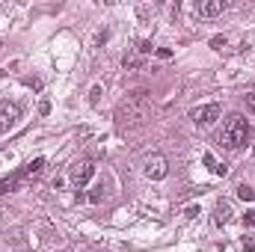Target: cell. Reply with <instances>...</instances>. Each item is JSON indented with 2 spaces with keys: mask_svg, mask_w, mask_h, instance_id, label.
Here are the masks:
<instances>
[{
  "mask_svg": "<svg viewBox=\"0 0 255 252\" xmlns=\"http://www.w3.org/2000/svg\"><path fill=\"white\" fill-rule=\"evenodd\" d=\"M148 116H151V98H148L145 89H136V92H130L128 98H122V101L116 104V113H113L116 127H119L122 133H130V130L142 127L148 122Z\"/></svg>",
  "mask_w": 255,
  "mask_h": 252,
  "instance_id": "obj_1",
  "label": "cell"
},
{
  "mask_svg": "<svg viewBox=\"0 0 255 252\" xmlns=\"http://www.w3.org/2000/svg\"><path fill=\"white\" fill-rule=\"evenodd\" d=\"M247 139H250V125H247V119H244V116H238V113H232V116L223 122V130H220V145H223V148H229V151H238Z\"/></svg>",
  "mask_w": 255,
  "mask_h": 252,
  "instance_id": "obj_2",
  "label": "cell"
},
{
  "mask_svg": "<svg viewBox=\"0 0 255 252\" xmlns=\"http://www.w3.org/2000/svg\"><path fill=\"white\" fill-rule=\"evenodd\" d=\"M92 175H95V163H92V160H77V163H71V169H68V184L74 190H83L92 181Z\"/></svg>",
  "mask_w": 255,
  "mask_h": 252,
  "instance_id": "obj_3",
  "label": "cell"
},
{
  "mask_svg": "<svg viewBox=\"0 0 255 252\" xmlns=\"http://www.w3.org/2000/svg\"><path fill=\"white\" fill-rule=\"evenodd\" d=\"M21 116H24V107L18 104V101H0V133H9L12 127L21 122Z\"/></svg>",
  "mask_w": 255,
  "mask_h": 252,
  "instance_id": "obj_4",
  "label": "cell"
},
{
  "mask_svg": "<svg viewBox=\"0 0 255 252\" xmlns=\"http://www.w3.org/2000/svg\"><path fill=\"white\" fill-rule=\"evenodd\" d=\"M142 172H145V178H151V181H163V178L169 175V163H166L163 154H148L145 163H142Z\"/></svg>",
  "mask_w": 255,
  "mask_h": 252,
  "instance_id": "obj_5",
  "label": "cell"
},
{
  "mask_svg": "<svg viewBox=\"0 0 255 252\" xmlns=\"http://www.w3.org/2000/svg\"><path fill=\"white\" fill-rule=\"evenodd\" d=\"M148 54H151V45H148V42H139L136 48H130L125 54L122 65H125L128 71H139V68L145 65V60H148Z\"/></svg>",
  "mask_w": 255,
  "mask_h": 252,
  "instance_id": "obj_6",
  "label": "cell"
},
{
  "mask_svg": "<svg viewBox=\"0 0 255 252\" xmlns=\"http://www.w3.org/2000/svg\"><path fill=\"white\" fill-rule=\"evenodd\" d=\"M220 113H223V107H220V104H202V107L190 110V119L199 127H211L217 119H220Z\"/></svg>",
  "mask_w": 255,
  "mask_h": 252,
  "instance_id": "obj_7",
  "label": "cell"
},
{
  "mask_svg": "<svg viewBox=\"0 0 255 252\" xmlns=\"http://www.w3.org/2000/svg\"><path fill=\"white\" fill-rule=\"evenodd\" d=\"M226 9H229V0H202V3H196V12L202 18H217Z\"/></svg>",
  "mask_w": 255,
  "mask_h": 252,
  "instance_id": "obj_8",
  "label": "cell"
},
{
  "mask_svg": "<svg viewBox=\"0 0 255 252\" xmlns=\"http://www.w3.org/2000/svg\"><path fill=\"white\" fill-rule=\"evenodd\" d=\"M42 169H45V157H36L33 163H27V166L15 175V181H18V184H27V181H30V178H36Z\"/></svg>",
  "mask_w": 255,
  "mask_h": 252,
  "instance_id": "obj_9",
  "label": "cell"
},
{
  "mask_svg": "<svg viewBox=\"0 0 255 252\" xmlns=\"http://www.w3.org/2000/svg\"><path fill=\"white\" fill-rule=\"evenodd\" d=\"M214 220H217V223H220V226H226V223H229V220H232V205H229V202H223V199H220V202H217V214H214Z\"/></svg>",
  "mask_w": 255,
  "mask_h": 252,
  "instance_id": "obj_10",
  "label": "cell"
},
{
  "mask_svg": "<svg viewBox=\"0 0 255 252\" xmlns=\"http://www.w3.org/2000/svg\"><path fill=\"white\" fill-rule=\"evenodd\" d=\"M104 196H107V187H104V181H101V184H95V187H92L89 202H92V205H101V202H104Z\"/></svg>",
  "mask_w": 255,
  "mask_h": 252,
  "instance_id": "obj_11",
  "label": "cell"
},
{
  "mask_svg": "<svg viewBox=\"0 0 255 252\" xmlns=\"http://www.w3.org/2000/svg\"><path fill=\"white\" fill-rule=\"evenodd\" d=\"M238 196H241L244 202H255V190L250 187V184H241V187H238Z\"/></svg>",
  "mask_w": 255,
  "mask_h": 252,
  "instance_id": "obj_12",
  "label": "cell"
},
{
  "mask_svg": "<svg viewBox=\"0 0 255 252\" xmlns=\"http://www.w3.org/2000/svg\"><path fill=\"white\" fill-rule=\"evenodd\" d=\"M15 187H18V181H15V178H6V181H0V196H3V193H12Z\"/></svg>",
  "mask_w": 255,
  "mask_h": 252,
  "instance_id": "obj_13",
  "label": "cell"
},
{
  "mask_svg": "<svg viewBox=\"0 0 255 252\" xmlns=\"http://www.w3.org/2000/svg\"><path fill=\"white\" fill-rule=\"evenodd\" d=\"M211 48H217V51L226 48V36H214V39H211Z\"/></svg>",
  "mask_w": 255,
  "mask_h": 252,
  "instance_id": "obj_14",
  "label": "cell"
},
{
  "mask_svg": "<svg viewBox=\"0 0 255 252\" xmlns=\"http://www.w3.org/2000/svg\"><path fill=\"white\" fill-rule=\"evenodd\" d=\"M98 98H101V86H92V92H89V104H98Z\"/></svg>",
  "mask_w": 255,
  "mask_h": 252,
  "instance_id": "obj_15",
  "label": "cell"
},
{
  "mask_svg": "<svg viewBox=\"0 0 255 252\" xmlns=\"http://www.w3.org/2000/svg\"><path fill=\"white\" fill-rule=\"evenodd\" d=\"M244 226H247V229L255 226V211H247V214H244Z\"/></svg>",
  "mask_w": 255,
  "mask_h": 252,
  "instance_id": "obj_16",
  "label": "cell"
},
{
  "mask_svg": "<svg viewBox=\"0 0 255 252\" xmlns=\"http://www.w3.org/2000/svg\"><path fill=\"white\" fill-rule=\"evenodd\" d=\"M247 110L255 116V92H250V95H247Z\"/></svg>",
  "mask_w": 255,
  "mask_h": 252,
  "instance_id": "obj_17",
  "label": "cell"
},
{
  "mask_svg": "<svg viewBox=\"0 0 255 252\" xmlns=\"http://www.w3.org/2000/svg\"><path fill=\"white\" fill-rule=\"evenodd\" d=\"M244 252H255V241L253 238H244Z\"/></svg>",
  "mask_w": 255,
  "mask_h": 252,
  "instance_id": "obj_18",
  "label": "cell"
},
{
  "mask_svg": "<svg viewBox=\"0 0 255 252\" xmlns=\"http://www.w3.org/2000/svg\"><path fill=\"white\" fill-rule=\"evenodd\" d=\"M157 57H160V60H169V57H172V51H169V48H157Z\"/></svg>",
  "mask_w": 255,
  "mask_h": 252,
  "instance_id": "obj_19",
  "label": "cell"
},
{
  "mask_svg": "<svg viewBox=\"0 0 255 252\" xmlns=\"http://www.w3.org/2000/svg\"><path fill=\"white\" fill-rule=\"evenodd\" d=\"M214 172H217V175H226V172H229V166H226V163H217V166H214Z\"/></svg>",
  "mask_w": 255,
  "mask_h": 252,
  "instance_id": "obj_20",
  "label": "cell"
},
{
  "mask_svg": "<svg viewBox=\"0 0 255 252\" xmlns=\"http://www.w3.org/2000/svg\"><path fill=\"white\" fill-rule=\"evenodd\" d=\"M57 252H71V250H57Z\"/></svg>",
  "mask_w": 255,
  "mask_h": 252,
  "instance_id": "obj_21",
  "label": "cell"
}]
</instances>
